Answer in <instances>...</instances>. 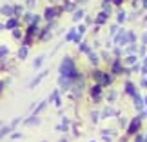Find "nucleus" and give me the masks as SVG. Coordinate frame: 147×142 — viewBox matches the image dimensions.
<instances>
[{
	"label": "nucleus",
	"mask_w": 147,
	"mask_h": 142,
	"mask_svg": "<svg viewBox=\"0 0 147 142\" xmlns=\"http://www.w3.org/2000/svg\"><path fill=\"white\" fill-rule=\"evenodd\" d=\"M87 55H89V58H91V64H96V66H98V62H100V56H98L96 53H93V51H89Z\"/></svg>",
	"instance_id": "obj_13"
},
{
	"label": "nucleus",
	"mask_w": 147,
	"mask_h": 142,
	"mask_svg": "<svg viewBox=\"0 0 147 142\" xmlns=\"http://www.w3.org/2000/svg\"><path fill=\"white\" fill-rule=\"evenodd\" d=\"M46 75H47V71H44V73H40V75H38V77H35V78H33V80H31L29 88H35V86H38V84H40V82L44 80V77H46Z\"/></svg>",
	"instance_id": "obj_7"
},
{
	"label": "nucleus",
	"mask_w": 147,
	"mask_h": 142,
	"mask_svg": "<svg viewBox=\"0 0 147 142\" xmlns=\"http://www.w3.org/2000/svg\"><path fill=\"white\" fill-rule=\"evenodd\" d=\"M2 89H4V82L0 80V93H2Z\"/></svg>",
	"instance_id": "obj_28"
},
{
	"label": "nucleus",
	"mask_w": 147,
	"mask_h": 142,
	"mask_svg": "<svg viewBox=\"0 0 147 142\" xmlns=\"http://www.w3.org/2000/svg\"><path fill=\"white\" fill-rule=\"evenodd\" d=\"M136 142H144V137L140 135V137H136Z\"/></svg>",
	"instance_id": "obj_27"
},
{
	"label": "nucleus",
	"mask_w": 147,
	"mask_h": 142,
	"mask_svg": "<svg viewBox=\"0 0 147 142\" xmlns=\"http://www.w3.org/2000/svg\"><path fill=\"white\" fill-rule=\"evenodd\" d=\"M51 100H55V106L60 107L62 102H60V96H58V91H53V95H51Z\"/></svg>",
	"instance_id": "obj_14"
},
{
	"label": "nucleus",
	"mask_w": 147,
	"mask_h": 142,
	"mask_svg": "<svg viewBox=\"0 0 147 142\" xmlns=\"http://www.w3.org/2000/svg\"><path fill=\"white\" fill-rule=\"evenodd\" d=\"M11 131H13V126H11V124H9V126H0V139H4L5 137V135H9Z\"/></svg>",
	"instance_id": "obj_9"
},
{
	"label": "nucleus",
	"mask_w": 147,
	"mask_h": 142,
	"mask_svg": "<svg viewBox=\"0 0 147 142\" xmlns=\"http://www.w3.org/2000/svg\"><path fill=\"white\" fill-rule=\"evenodd\" d=\"M142 113H140V117H136V118H133V122L129 124V128H127V135H136V129L142 126Z\"/></svg>",
	"instance_id": "obj_4"
},
{
	"label": "nucleus",
	"mask_w": 147,
	"mask_h": 142,
	"mask_svg": "<svg viewBox=\"0 0 147 142\" xmlns=\"http://www.w3.org/2000/svg\"><path fill=\"white\" fill-rule=\"evenodd\" d=\"M93 78H94V80H98L100 86L111 84V80H113V78L109 77V73H104V71H94V73H93Z\"/></svg>",
	"instance_id": "obj_3"
},
{
	"label": "nucleus",
	"mask_w": 147,
	"mask_h": 142,
	"mask_svg": "<svg viewBox=\"0 0 147 142\" xmlns=\"http://www.w3.org/2000/svg\"><path fill=\"white\" fill-rule=\"evenodd\" d=\"M84 15H86V13H84V9H82V11H76V13H75V16H73V20H75V22L82 20V18H84Z\"/></svg>",
	"instance_id": "obj_18"
},
{
	"label": "nucleus",
	"mask_w": 147,
	"mask_h": 142,
	"mask_svg": "<svg viewBox=\"0 0 147 142\" xmlns=\"http://www.w3.org/2000/svg\"><path fill=\"white\" fill-rule=\"evenodd\" d=\"M7 53H9V48L5 46V44H2V48H0V60H2V58H4V56L7 55Z\"/></svg>",
	"instance_id": "obj_16"
},
{
	"label": "nucleus",
	"mask_w": 147,
	"mask_h": 142,
	"mask_svg": "<svg viewBox=\"0 0 147 142\" xmlns=\"http://www.w3.org/2000/svg\"><path fill=\"white\" fill-rule=\"evenodd\" d=\"M91 95H93V99H100L102 96V86L100 84H94L91 88Z\"/></svg>",
	"instance_id": "obj_8"
},
{
	"label": "nucleus",
	"mask_w": 147,
	"mask_h": 142,
	"mask_svg": "<svg viewBox=\"0 0 147 142\" xmlns=\"http://www.w3.org/2000/svg\"><path fill=\"white\" fill-rule=\"evenodd\" d=\"M125 16H127V15H125V13H123V11H122V13L118 15V22H123V20H125Z\"/></svg>",
	"instance_id": "obj_24"
},
{
	"label": "nucleus",
	"mask_w": 147,
	"mask_h": 142,
	"mask_svg": "<svg viewBox=\"0 0 147 142\" xmlns=\"http://www.w3.org/2000/svg\"><path fill=\"white\" fill-rule=\"evenodd\" d=\"M134 62H136V56H127V58L125 60H123V64H129V66H131V64H134Z\"/></svg>",
	"instance_id": "obj_20"
},
{
	"label": "nucleus",
	"mask_w": 147,
	"mask_h": 142,
	"mask_svg": "<svg viewBox=\"0 0 147 142\" xmlns=\"http://www.w3.org/2000/svg\"><path fill=\"white\" fill-rule=\"evenodd\" d=\"M60 13H62L60 7H56V5H49V7L44 11V18H46L47 22H51V20H55Z\"/></svg>",
	"instance_id": "obj_2"
},
{
	"label": "nucleus",
	"mask_w": 147,
	"mask_h": 142,
	"mask_svg": "<svg viewBox=\"0 0 147 142\" xmlns=\"http://www.w3.org/2000/svg\"><path fill=\"white\" fill-rule=\"evenodd\" d=\"M145 66H147V58H145Z\"/></svg>",
	"instance_id": "obj_30"
},
{
	"label": "nucleus",
	"mask_w": 147,
	"mask_h": 142,
	"mask_svg": "<svg viewBox=\"0 0 147 142\" xmlns=\"http://www.w3.org/2000/svg\"><path fill=\"white\" fill-rule=\"evenodd\" d=\"M125 93L127 95H136V89H134V84H131V82H125Z\"/></svg>",
	"instance_id": "obj_10"
},
{
	"label": "nucleus",
	"mask_w": 147,
	"mask_h": 142,
	"mask_svg": "<svg viewBox=\"0 0 147 142\" xmlns=\"http://www.w3.org/2000/svg\"><path fill=\"white\" fill-rule=\"evenodd\" d=\"M0 13H2L4 16H7V18L15 16V11H13V5H11V4H4L2 7H0Z\"/></svg>",
	"instance_id": "obj_6"
},
{
	"label": "nucleus",
	"mask_w": 147,
	"mask_h": 142,
	"mask_svg": "<svg viewBox=\"0 0 147 142\" xmlns=\"http://www.w3.org/2000/svg\"><path fill=\"white\" fill-rule=\"evenodd\" d=\"M144 42H147V33H145V35H144Z\"/></svg>",
	"instance_id": "obj_29"
},
{
	"label": "nucleus",
	"mask_w": 147,
	"mask_h": 142,
	"mask_svg": "<svg viewBox=\"0 0 147 142\" xmlns=\"http://www.w3.org/2000/svg\"><path fill=\"white\" fill-rule=\"evenodd\" d=\"M80 51H84V53H89V51H91V48H89L87 44H82V46H80Z\"/></svg>",
	"instance_id": "obj_22"
},
{
	"label": "nucleus",
	"mask_w": 147,
	"mask_h": 142,
	"mask_svg": "<svg viewBox=\"0 0 147 142\" xmlns=\"http://www.w3.org/2000/svg\"><path fill=\"white\" fill-rule=\"evenodd\" d=\"M60 75H62V77H69V78H78L75 62H73L71 56H65L64 62L60 64Z\"/></svg>",
	"instance_id": "obj_1"
},
{
	"label": "nucleus",
	"mask_w": 147,
	"mask_h": 142,
	"mask_svg": "<svg viewBox=\"0 0 147 142\" xmlns=\"http://www.w3.org/2000/svg\"><path fill=\"white\" fill-rule=\"evenodd\" d=\"M86 33V26H78V35H84Z\"/></svg>",
	"instance_id": "obj_25"
},
{
	"label": "nucleus",
	"mask_w": 147,
	"mask_h": 142,
	"mask_svg": "<svg viewBox=\"0 0 147 142\" xmlns=\"http://www.w3.org/2000/svg\"><path fill=\"white\" fill-rule=\"evenodd\" d=\"M113 2H115V4H116V5H122V4H123V2H125V0H113Z\"/></svg>",
	"instance_id": "obj_26"
},
{
	"label": "nucleus",
	"mask_w": 147,
	"mask_h": 142,
	"mask_svg": "<svg viewBox=\"0 0 147 142\" xmlns=\"http://www.w3.org/2000/svg\"><path fill=\"white\" fill-rule=\"evenodd\" d=\"M75 37H76V31H75V29H71V31L65 35V40H75Z\"/></svg>",
	"instance_id": "obj_19"
},
{
	"label": "nucleus",
	"mask_w": 147,
	"mask_h": 142,
	"mask_svg": "<svg viewBox=\"0 0 147 142\" xmlns=\"http://www.w3.org/2000/svg\"><path fill=\"white\" fill-rule=\"evenodd\" d=\"M42 62H44V55L38 56V58L35 60V64H33V66H35V67H40V66H42Z\"/></svg>",
	"instance_id": "obj_21"
},
{
	"label": "nucleus",
	"mask_w": 147,
	"mask_h": 142,
	"mask_svg": "<svg viewBox=\"0 0 147 142\" xmlns=\"http://www.w3.org/2000/svg\"><path fill=\"white\" fill-rule=\"evenodd\" d=\"M13 31V38H16V40H20L22 38V31H20V27H15V29H11Z\"/></svg>",
	"instance_id": "obj_17"
},
{
	"label": "nucleus",
	"mask_w": 147,
	"mask_h": 142,
	"mask_svg": "<svg viewBox=\"0 0 147 142\" xmlns=\"http://www.w3.org/2000/svg\"><path fill=\"white\" fill-rule=\"evenodd\" d=\"M107 16H109V15H107L105 11H102V13L98 15V18H96V26H100V24H104V22L107 20Z\"/></svg>",
	"instance_id": "obj_11"
},
{
	"label": "nucleus",
	"mask_w": 147,
	"mask_h": 142,
	"mask_svg": "<svg viewBox=\"0 0 147 142\" xmlns=\"http://www.w3.org/2000/svg\"><path fill=\"white\" fill-rule=\"evenodd\" d=\"M38 122H40V120H38V118H36V115H33V117L29 118V120H26L24 124H26V126H36Z\"/></svg>",
	"instance_id": "obj_15"
},
{
	"label": "nucleus",
	"mask_w": 147,
	"mask_h": 142,
	"mask_svg": "<svg viewBox=\"0 0 147 142\" xmlns=\"http://www.w3.org/2000/svg\"><path fill=\"white\" fill-rule=\"evenodd\" d=\"M20 26V18H16V16H11V18H7V22L4 24V29H15V27Z\"/></svg>",
	"instance_id": "obj_5"
},
{
	"label": "nucleus",
	"mask_w": 147,
	"mask_h": 142,
	"mask_svg": "<svg viewBox=\"0 0 147 142\" xmlns=\"http://www.w3.org/2000/svg\"><path fill=\"white\" fill-rule=\"evenodd\" d=\"M26 56H27V46H22L18 49V60H24Z\"/></svg>",
	"instance_id": "obj_12"
},
{
	"label": "nucleus",
	"mask_w": 147,
	"mask_h": 142,
	"mask_svg": "<svg viewBox=\"0 0 147 142\" xmlns=\"http://www.w3.org/2000/svg\"><path fill=\"white\" fill-rule=\"evenodd\" d=\"M75 7H76L75 4H65V5H64V9H65V11H73Z\"/></svg>",
	"instance_id": "obj_23"
}]
</instances>
